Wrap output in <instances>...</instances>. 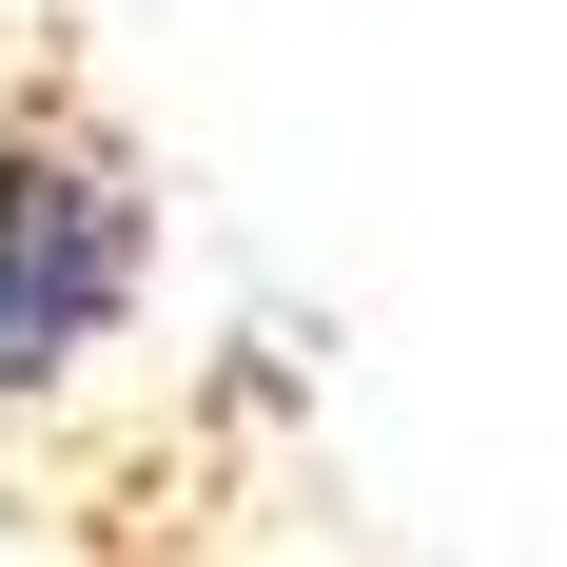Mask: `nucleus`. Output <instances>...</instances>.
Segmentation results:
<instances>
[{"instance_id":"f257e3e1","label":"nucleus","mask_w":567,"mask_h":567,"mask_svg":"<svg viewBox=\"0 0 567 567\" xmlns=\"http://www.w3.org/2000/svg\"><path fill=\"white\" fill-rule=\"evenodd\" d=\"M137 255H157L137 176H117L79 117H0V411L59 392V372L137 313Z\"/></svg>"}]
</instances>
